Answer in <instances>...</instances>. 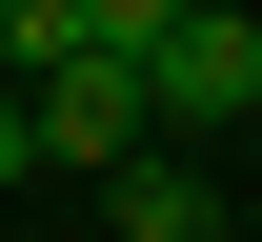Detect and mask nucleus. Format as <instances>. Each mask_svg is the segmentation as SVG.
Masks as SVG:
<instances>
[{
	"label": "nucleus",
	"instance_id": "f257e3e1",
	"mask_svg": "<svg viewBox=\"0 0 262 242\" xmlns=\"http://www.w3.org/2000/svg\"><path fill=\"white\" fill-rule=\"evenodd\" d=\"M162 121H262V20L242 0H162V40H141V141Z\"/></svg>",
	"mask_w": 262,
	"mask_h": 242
},
{
	"label": "nucleus",
	"instance_id": "f03ea898",
	"mask_svg": "<svg viewBox=\"0 0 262 242\" xmlns=\"http://www.w3.org/2000/svg\"><path fill=\"white\" fill-rule=\"evenodd\" d=\"M20 121H40V162H61V182H121V162H141V81H121V61L20 81Z\"/></svg>",
	"mask_w": 262,
	"mask_h": 242
},
{
	"label": "nucleus",
	"instance_id": "7ed1b4c3",
	"mask_svg": "<svg viewBox=\"0 0 262 242\" xmlns=\"http://www.w3.org/2000/svg\"><path fill=\"white\" fill-rule=\"evenodd\" d=\"M121 242H222V182L141 141V162H121Z\"/></svg>",
	"mask_w": 262,
	"mask_h": 242
},
{
	"label": "nucleus",
	"instance_id": "20e7f679",
	"mask_svg": "<svg viewBox=\"0 0 262 242\" xmlns=\"http://www.w3.org/2000/svg\"><path fill=\"white\" fill-rule=\"evenodd\" d=\"M0 182H40V121H20V81H0Z\"/></svg>",
	"mask_w": 262,
	"mask_h": 242
}]
</instances>
